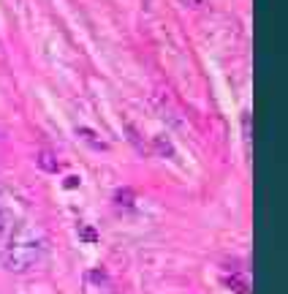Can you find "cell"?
I'll list each match as a JSON object with an SVG mask.
<instances>
[{"mask_svg":"<svg viewBox=\"0 0 288 294\" xmlns=\"http://www.w3.org/2000/svg\"><path fill=\"white\" fill-rule=\"evenodd\" d=\"M44 237L36 235L33 229H19L11 243L3 248V264L11 272H28L44 259Z\"/></svg>","mask_w":288,"mask_h":294,"instance_id":"obj_1","label":"cell"},{"mask_svg":"<svg viewBox=\"0 0 288 294\" xmlns=\"http://www.w3.org/2000/svg\"><path fill=\"white\" fill-rule=\"evenodd\" d=\"M182 3L187 6V9H196L199 11V9H204V6H207V0H182Z\"/></svg>","mask_w":288,"mask_h":294,"instance_id":"obj_2","label":"cell"},{"mask_svg":"<svg viewBox=\"0 0 288 294\" xmlns=\"http://www.w3.org/2000/svg\"><path fill=\"white\" fill-rule=\"evenodd\" d=\"M3 229H6V212L0 210V235H3Z\"/></svg>","mask_w":288,"mask_h":294,"instance_id":"obj_3","label":"cell"}]
</instances>
